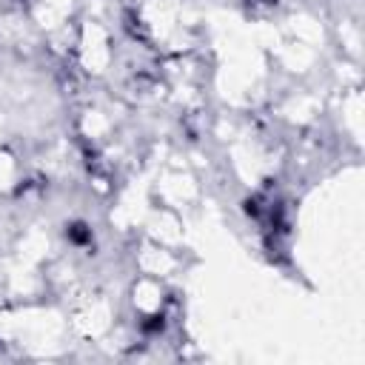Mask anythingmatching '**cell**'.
I'll use <instances>...</instances> for the list:
<instances>
[{
  "label": "cell",
  "mask_w": 365,
  "mask_h": 365,
  "mask_svg": "<svg viewBox=\"0 0 365 365\" xmlns=\"http://www.w3.org/2000/svg\"><path fill=\"white\" fill-rule=\"evenodd\" d=\"M123 29L128 31L131 40H137V43H151V31H148L145 20H143L137 11H125V14H123Z\"/></svg>",
  "instance_id": "cell-1"
},
{
  "label": "cell",
  "mask_w": 365,
  "mask_h": 365,
  "mask_svg": "<svg viewBox=\"0 0 365 365\" xmlns=\"http://www.w3.org/2000/svg\"><path fill=\"white\" fill-rule=\"evenodd\" d=\"M66 237H68L74 245H88V242H91V228H88L86 222H71V225L66 228Z\"/></svg>",
  "instance_id": "cell-2"
},
{
  "label": "cell",
  "mask_w": 365,
  "mask_h": 365,
  "mask_svg": "<svg viewBox=\"0 0 365 365\" xmlns=\"http://www.w3.org/2000/svg\"><path fill=\"white\" fill-rule=\"evenodd\" d=\"M163 325H165V319H163V314H154V317H145V319L140 322V328H143L145 334H160V331H163Z\"/></svg>",
  "instance_id": "cell-3"
},
{
  "label": "cell",
  "mask_w": 365,
  "mask_h": 365,
  "mask_svg": "<svg viewBox=\"0 0 365 365\" xmlns=\"http://www.w3.org/2000/svg\"><path fill=\"white\" fill-rule=\"evenodd\" d=\"M274 0H248V6H271Z\"/></svg>",
  "instance_id": "cell-4"
}]
</instances>
